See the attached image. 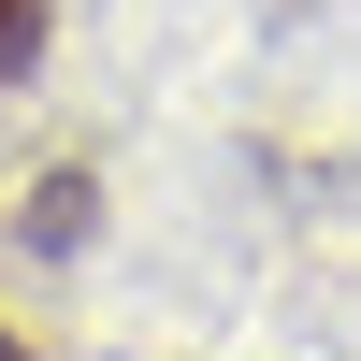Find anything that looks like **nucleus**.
Segmentation results:
<instances>
[{"label": "nucleus", "instance_id": "1", "mask_svg": "<svg viewBox=\"0 0 361 361\" xmlns=\"http://www.w3.org/2000/svg\"><path fill=\"white\" fill-rule=\"evenodd\" d=\"M29 44H44V0H0V73H29Z\"/></svg>", "mask_w": 361, "mask_h": 361}, {"label": "nucleus", "instance_id": "2", "mask_svg": "<svg viewBox=\"0 0 361 361\" xmlns=\"http://www.w3.org/2000/svg\"><path fill=\"white\" fill-rule=\"evenodd\" d=\"M0 361H29V347H15V333H0Z\"/></svg>", "mask_w": 361, "mask_h": 361}]
</instances>
